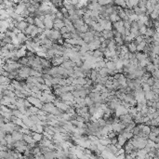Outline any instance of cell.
<instances>
[{"instance_id": "1", "label": "cell", "mask_w": 159, "mask_h": 159, "mask_svg": "<svg viewBox=\"0 0 159 159\" xmlns=\"http://www.w3.org/2000/svg\"><path fill=\"white\" fill-rule=\"evenodd\" d=\"M31 70L32 68L29 67V66H21L20 70L18 71L19 72V75L22 77L24 80H26L28 77H30V73H31Z\"/></svg>"}, {"instance_id": "2", "label": "cell", "mask_w": 159, "mask_h": 159, "mask_svg": "<svg viewBox=\"0 0 159 159\" xmlns=\"http://www.w3.org/2000/svg\"><path fill=\"white\" fill-rule=\"evenodd\" d=\"M119 120H120V122H122L123 124H125L126 126L128 125V124H130V123L133 122V117L129 115V114H126V115H121V116H119Z\"/></svg>"}, {"instance_id": "3", "label": "cell", "mask_w": 159, "mask_h": 159, "mask_svg": "<svg viewBox=\"0 0 159 159\" xmlns=\"http://www.w3.org/2000/svg\"><path fill=\"white\" fill-rule=\"evenodd\" d=\"M15 26H16V28L21 33H24V31L27 29V27L29 26V24L25 21H21V22H17Z\"/></svg>"}, {"instance_id": "4", "label": "cell", "mask_w": 159, "mask_h": 159, "mask_svg": "<svg viewBox=\"0 0 159 159\" xmlns=\"http://www.w3.org/2000/svg\"><path fill=\"white\" fill-rule=\"evenodd\" d=\"M53 23H54V28H53V30H58V31H60L62 27L65 26L63 21L59 20V19H57V18L53 21Z\"/></svg>"}, {"instance_id": "5", "label": "cell", "mask_w": 159, "mask_h": 159, "mask_svg": "<svg viewBox=\"0 0 159 159\" xmlns=\"http://www.w3.org/2000/svg\"><path fill=\"white\" fill-rule=\"evenodd\" d=\"M154 96H155V93L153 90H150L148 92H144V97L147 101H154Z\"/></svg>"}, {"instance_id": "6", "label": "cell", "mask_w": 159, "mask_h": 159, "mask_svg": "<svg viewBox=\"0 0 159 159\" xmlns=\"http://www.w3.org/2000/svg\"><path fill=\"white\" fill-rule=\"evenodd\" d=\"M44 24H45V27L47 30H53L54 28V23H53V20H50V19H47L44 21Z\"/></svg>"}, {"instance_id": "7", "label": "cell", "mask_w": 159, "mask_h": 159, "mask_svg": "<svg viewBox=\"0 0 159 159\" xmlns=\"http://www.w3.org/2000/svg\"><path fill=\"white\" fill-rule=\"evenodd\" d=\"M73 25H74V27L76 29V30H78V29L81 28L83 25H85L84 20H83V19H78V20H75L74 21H73Z\"/></svg>"}, {"instance_id": "8", "label": "cell", "mask_w": 159, "mask_h": 159, "mask_svg": "<svg viewBox=\"0 0 159 159\" xmlns=\"http://www.w3.org/2000/svg\"><path fill=\"white\" fill-rule=\"evenodd\" d=\"M12 138L14 139L16 141H23V134L21 132H18V131H14V132L11 134Z\"/></svg>"}, {"instance_id": "9", "label": "cell", "mask_w": 159, "mask_h": 159, "mask_svg": "<svg viewBox=\"0 0 159 159\" xmlns=\"http://www.w3.org/2000/svg\"><path fill=\"white\" fill-rule=\"evenodd\" d=\"M33 139H34V141H35V142H41L42 141V140L44 139V135L43 134H40V133H35V132H33V135H32Z\"/></svg>"}, {"instance_id": "10", "label": "cell", "mask_w": 159, "mask_h": 159, "mask_svg": "<svg viewBox=\"0 0 159 159\" xmlns=\"http://www.w3.org/2000/svg\"><path fill=\"white\" fill-rule=\"evenodd\" d=\"M106 68L112 71H116V63L113 61H109L106 62Z\"/></svg>"}, {"instance_id": "11", "label": "cell", "mask_w": 159, "mask_h": 159, "mask_svg": "<svg viewBox=\"0 0 159 159\" xmlns=\"http://www.w3.org/2000/svg\"><path fill=\"white\" fill-rule=\"evenodd\" d=\"M136 58L140 62H142V61H145L146 59H148V56L144 52H136Z\"/></svg>"}, {"instance_id": "12", "label": "cell", "mask_w": 159, "mask_h": 159, "mask_svg": "<svg viewBox=\"0 0 159 159\" xmlns=\"http://www.w3.org/2000/svg\"><path fill=\"white\" fill-rule=\"evenodd\" d=\"M74 102L77 103L80 108H83V107L87 106L86 105L85 98H76V99H74Z\"/></svg>"}, {"instance_id": "13", "label": "cell", "mask_w": 159, "mask_h": 159, "mask_svg": "<svg viewBox=\"0 0 159 159\" xmlns=\"http://www.w3.org/2000/svg\"><path fill=\"white\" fill-rule=\"evenodd\" d=\"M35 24H34V25H29V26L27 27V29L26 30H25V31H24V33H23V34H24V35H26V36H31V35H32V33H33V31H34V30H35Z\"/></svg>"}, {"instance_id": "14", "label": "cell", "mask_w": 159, "mask_h": 159, "mask_svg": "<svg viewBox=\"0 0 159 159\" xmlns=\"http://www.w3.org/2000/svg\"><path fill=\"white\" fill-rule=\"evenodd\" d=\"M115 5L116 7H119L121 9H127V1H123V0H117L115 1Z\"/></svg>"}, {"instance_id": "15", "label": "cell", "mask_w": 159, "mask_h": 159, "mask_svg": "<svg viewBox=\"0 0 159 159\" xmlns=\"http://www.w3.org/2000/svg\"><path fill=\"white\" fill-rule=\"evenodd\" d=\"M35 25L37 27V28H40V29H46L45 27V24H44V21H42L41 20H39L38 18H35Z\"/></svg>"}, {"instance_id": "16", "label": "cell", "mask_w": 159, "mask_h": 159, "mask_svg": "<svg viewBox=\"0 0 159 159\" xmlns=\"http://www.w3.org/2000/svg\"><path fill=\"white\" fill-rule=\"evenodd\" d=\"M18 63L20 64L21 66H28V64H29V60H28L27 57H23V58L19 59Z\"/></svg>"}, {"instance_id": "17", "label": "cell", "mask_w": 159, "mask_h": 159, "mask_svg": "<svg viewBox=\"0 0 159 159\" xmlns=\"http://www.w3.org/2000/svg\"><path fill=\"white\" fill-rule=\"evenodd\" d=\"M121 21V19H120V17L118 16V14H117L116 12L114 13V14H112L111 16H110V21H111L112 23H115V22H117V21Z\"/></svg>"}, {"instance_id": "18", "label": "cell", "mask_w": 159, "mask_h": 159, "mask_svg": "<svg viewBox=\"0 0 159 159\" xmlns=\"http://www.w3.org/2000/svg\"><path fill=\"white\" fill-rule=\"evenodd\" d=\"M145 68H146V72H147V73H149V74H154V72H155V67H154V65L153 63H152V62H150V63L148 64V65H147V66H146V67H145Z\"/></svg>"}, {"instance_id": "19", "label": "cell", "mask_w": 159, "mask_h": 159, "mask_svg": "<svg viewBox=\"0 0 159 159\" xmlns=\"http://www.w3.org/2000/svg\"><path fill=\"white\" fill-rule=\"evenodd\" d=\"M141 132L146 136V137H148L149 134L151 133V127H149L147 125H144L143 124V127H142V129H141Z\"/></svg>"}, {"instance_id": "20", "label": "cell", "mask_w": 159, "mask_h": 159, "mask_svg": "<svg viewBox=\"0 0 159 159\" xmlns=\"http://www.w3.org/2000/svg\"><path fill=\"white\" fill-rule=\"evenodd\" d=\"M23 141H24L28 145L31 144V143H33V142H35V141H34L33 137L32 136H30V135H23Z\"/></svg>"}, {"instance_id": "21", "label": "cell", "mask_w": 159, "mask_h": 159, "mask_svg": "<svg viewBox=\"0 0 159 159\" xmlns=\"http://www.w3.org/2000/svg\"><path fill=\"white\" fill-rule=\"evenodd\" d=\"M99 74L101 75V77H107V76H109V70L107 69V68H102L99 71Z\"/></svg>"}, {"instance_id": "22", "label": "cell", "mask_w": 159, "mask_h": 159, "mask_svg": "<svg viewBox=\"0 0 159 159\" xmlns=\"http://www.w3.org/2000/svg\"><path fill=\"white\" fill-rule=\"evenodd\" d=\"M146 43L143 41L142 43H141V44H139L137 45V52H143L144 51V49L146 48Z\"/></svg>"}, {"instance_id": "23", "label": "cell", "mask_w": 159, "mask_h": 159, "mask_svg": "<svg viewBox=\"0 0 159 159\" xmlns=\"http://www.w3.org/2000/svg\"><path fill=\"white\" fill-rule=\"evenodd\" d=\"M85 101H86V105L88 106V107H91V106L94 105V101H92L88 96H87L85 98Z\"/></svg>"}, {"instance_id": "24", "label": "cell", "mask_w": 159, "mask_h": 159, "mask_svg": "<svg viewBox=\"0 0 159 159\" xmlns=\"http://www.w3.org/2000/svg\"><path fill=\"white\" fill-rule=\"evenodd\" d=\"M141 88H142V90L144 92H148L150 90H152V88H151L146 82H143L142 84H141Z\"/></svg>"}, {"instance_id": "25", "label": "cell", "mask_w": 159, "mask_h": 159, "mask_svg": "<svg viewBox=\"0 0 159 159\" xmlns=\"http://www.w3.org/2000/svg\"><path fill=\"white\" fill-rule=\"evenodd\" d=\"M152 51H153L157 57H159V45H153Z\"/></svg>"}, {"instance_id": "26", "label": "cell", "mask_w": 159, "mask_h": 159, "mask_svg": "<svg viewBox=\"0 0 159 159\" xmlns=\"http://www.w3.org/2000/svg\"><path fill=\"white\" fill-rule=\"evenodd\" d=\"M29 111L32 113V115H38V113H39V109L36 108V107H35V106H32L30 109H28Z\"/></svg>"}, {"instance_id": "27", "label": "cell", "mask_w": 159, "mask_h": 159, "mask_svg": "<svg viewBox=\"0 0 159 159\" xmlns=\"http://www.w3.org/2000/svg\"><path fill=\"white\" fill-rule=\"evenodd\" d=\"M60 32H61L62 35H65V34H68V33H70V29L67 26H64V27H62L61 30H60Z\"/></svg>"}, {"instance_id": "28", "label": "cell", "mask_w": 159, "mask_h": 159, "mask_svg": "<svg viewBox=\"0 0 159 159\" xmlns=\"http://www.w3.org/2000/svg\"><path fill=\"white\" fill-rule=\"evenodd\" d=\"M146 83H147V84H148V85L150 86L151 88H154V83H155V82H154V78L153 77V76H152L151 78H149V79L146 81Z\"/></svg>"}, {"instance_id": "29", "label": "cell", "mask_w": 159, "mask_h": 159, "mask_svg": "<svg viewBox=\"0 0 159 159\" xmlns=\"http://www.w3.org/2000/svg\"><path fill=\"white\" fill-rule=\"evenodd\" d=\"M146 32H147V27L145 26V25L142 26L141 28H140V33H141V35L144 36V35H146Z\"/></svg>"}, {"instance_id": "30", "label": "cell", "mask_w": 159, "mask_h": 159, "mask_svg": "<svg viewBox=\"0 0 159 159\" xmlns=\"http://www.w3.org/2000/svg\"><path fill=\"white\" fill-rule=\"evenodd\" d=\"M152 90L154 91V93L156 94V95H159V88H152Z\"/></svg>"}, {"instance_id": "31", "label": "cell", "mask_w": 159, "mask_h": 159, "mask_svg": "<svg viewBox=\"0 0 159 159\" xmlns=\"http://www.w3.org/2000/svg\"><path fill=\"white\" fill-rule=\"evenodd\" d=\"M55 159H58V158H55Z\"/></svg>"}]
</instances>
